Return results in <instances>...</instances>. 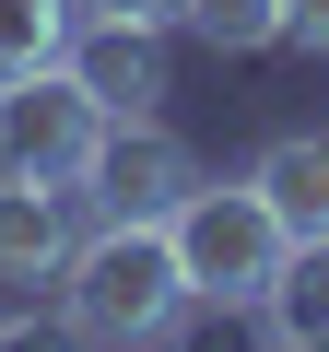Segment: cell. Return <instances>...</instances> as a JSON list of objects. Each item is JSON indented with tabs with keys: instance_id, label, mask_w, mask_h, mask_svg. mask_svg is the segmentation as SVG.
I'll list each match as a JSON object with an SVG mask.
<instances>
[{
	"instance_id": "obj_2",
	"label": "cell",
	"mask_w": 329,
	"mask_h": 352,
	"mask_svg": "<svg viewBox=\"0 0 329 352\" xmlns=\"http://www.w3.org/2000/svg\"><path fill=\"white\" fill-rule=\"evenodd\" d=\"M164 235H177V270H189L200 305H259L282 282V258H294L282 212L247 188V176H200V188L164 212Z\"/></svg>"
},
{
	"instance_id": "obj_3",
	"label": "cell",
	"mask_w": 329,
	"mask_h": 352,
	"mask_svg": "<svg viewBox=\"0 0 329 352\" xmlns=\"http://www.w3.org/2000/svg\"><path fill=\"white\" fill-rule=\"evenodd\" d=\"M94 141H106V106L71 82V59H47V71H12V82H0V176L83 188Z\"/></svg>"
},
{
	"instance_id": "obj_4",
	"label": "cell",
	"mask_w": 329,
	"mask_h": 352,
	"mask_svg": "<svg viewBox=\"0 0 329 352\" xmlns=\"http://www.w3.org/2000/svg\"><path fill=\"white\" fill-rule=\"evenodd\" d=\"M189 188H200V153L164 129V118H106V141H94V164H83V188H71V200L129 212V223H164Z\"/></svg>"
},
{
	"instance_id": "obj_8",
	"label": "cell",
	"mask_w": 329,
	"mask_h": 352,
	"mask_svg": "<svg viewBox=\"0 0 329 352\" xmlns=\"http://www.w3.org/2000/svg\"><path fill=\"white\" fill-rule=\"evenodd\" d=\"M247 317H259L270 340H329V235H317V247H294V258H282V282H270Z\"/></svg>"
},
{
	"instance_id": "obj_5",
	"label": "cell",
	"mask_w": 329,
	"mask_h": 352,
	"mask_svg": "<svg viewBox=\"0 0 329 352\" xmlns=\"http://www.w3.org/2000/svg\"><path fill=\"white\" fill-rule=\"evenodd\" d=\"M59 59H71V82H83L106 118H164V94H177V71H164V24H118V12H83Z\"/></svg>"
},
{
	"instance_id": "obj_9",
	"label": "cell",
	"mask_w": 329,
	"mask_h": 352,
	"mask_svg": "<svg viewBox=\"0 0 329 352\" xmlns=\"http://www.w3.org/2000/svg\"><path fill=\"white\" fill-rule=\"evenodd\" d=\"M189 24H200L212 59H259V47L294 36V0H189Z\"/></svg>"
},
{
	"instance_id": "obj_12",
	"label": "cell",
	"mask_w": 329,
	"mask_h": 352,
	"mask_svg": "<svg viewBox=\"0 0 329 352\" xmlns=\"http://www.w3.org/2000/svg\"><path fill=\"white\" fill-rule=\"evenodd\" d=\"M282 47H317V59H329V0H294V36H282Z\"/></svg>"
},
{
	"instance_id": "obj_11",
	"label": "cell",
	"mask_w": 329,
	"mask_h": 352,
	"mask_svg": "<svg viewBox=\"0 0 329 352\" xmlns=\"http://www.w3.org/2000/svg\"><path fill=\"white\" fill-rule=\"evenodd\" d=\"M83 12H118V24H189V0H83Z\"/></svg>"
},
{
	"instance_id": "obj_6",
	"label": "cell",
	"mask_w": 329,
	"mask_h": 352,
	"mask_svg": "<svg viewBox=\"0 0 329 352\" xmlns=\"http://www.w3.org/2000/svg\"><path fill=\"white\" fill-rule=\"evenodd\" d=\"M83 212L71 188H47V176H0V282H59Z\"/></svg>"
},
{
	"instance_id": "obj_10",
	"label": "cell",
	"mask_w": 329,
	"mask_h": 352,
	"mask_svg": "<svg viewBox=\"0 0 329 352\" xmlns=\"http://www.w3.org/2000/svg\"><path fill=\"white\" fill-rule=\"evenodd\" d=\"M71 24H83V0H0V82H12V71H47L71 47Z\"/></svg>"
},
{
	"instance_id": "obj_7",
	"label": "cell",
	"mask_w": 329,
	"mask_h": 352,
	"mask_svg": "<svg viewBox=\"0 0 329 352\" xmlns=\"http://www.w3.org/2000/svg\"><path fill=\"white\" fill-rule=\"evenodd\" d=\"M247 188L282 212V235H294V247H317V235H329V129H282V141H259Z\"/></svg>"
},
{
	"instance_id": "obj_1",
	"label": "cell",
	"mask_w": 329,
	"mask_h": 352,
	"mask_svg": "<svg viewBox=\"0 0 329 352\" xmlns=\"http://www.w3.org/2000/svg\"><path fill=\"white\" fill-rule=\"evenodd\" d=\"M200 317L189 270H177V235L164 223H129V212H94L59 258V329L71 340H106V352H153V340H177Z\"/></svg>"
}]
</instances>
